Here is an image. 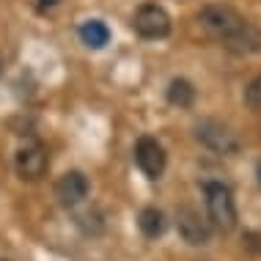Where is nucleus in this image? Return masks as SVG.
Listing matches in <instances>:
<instances>
[{
	"mask_svg": "<svg viewBox=\"0 0 261 261\" xmlns=\"http://www.w3.org/2000/svg\"><path fill=\"white\" fill-rule=\"evenodd\" d=\"M198 22L220 47L234 55L261 53V28L248 22L239 11L223 3H209L198 11Z\"/></svg>",
	"mask_w": 261,
	"mask_h": 261,
	"instance_id": "nucleus-1",
	"label": "nucleus"
},
{
	"mask_svg": "<svg viewBox=\"0 0 261 261\" xmlns=\"http://www.w3.org/2000/svg\"><path fill=\"white\" fill-rule=\"evenodd\" d=\"M203 198H206V212H209V223L215 225L220 234H228V231L237 228V201L234 193H231L228 185L223 181H203Z\"/></svg>",
	"mask_w": 261,
	"mask_h": 261,
	"instance_id": "nucleus-2",
	"label": "nucleus"
},
{
	"mask_svg": "<svg viewBox=\"0 0 261 261\" xmlns=\"http://www.w3.org/2000/svg\"><path fill=\"white\" fill-rule=\"evenodd\" d=\"M193 138L203 149H209L212 154H220V157H237L242 151L237 132L228 124H223L220 118H198L193 124Z\"/></svg>",
	"mask_w": 261,
	"mask_h": 261,
	"instance_id": "nucleus-3",
	"label": "nucleus"
},
{
	"mask_svg": "<svg viewBox=\"0 0 261 261\" xmlns=\"http://www.w3.org/2000/svg\"><path fill=\"white\" fill-rule=\"evenodd\" d=\"M132 28L140 39H149V41H157V39H165L171 33V14L162 9L160 3H143L138 6L135 17H132Z\"/></svg>",
	"mask_w": 261,
	"mask_h": 261,
	"instance_id": "nucleus-4",
	"label": "nucleus"
},
{
	"mask_svg": "<svg viewBox=\"0 0 261 261\" xmlns=\"http://www.w3.org/2000/svg\"><path fill=\"white\" fill-rule=\"evenodd\" d=\"M47 165H50V160L39 140H25L14 154V171L25 181H39L47 173Z\"/></svg>",
	"mask_w": 261,
	"mask_h": 261,
	"instance_id": "nucleus-5",
	"label": "nucleus"
},
{
	"mask_svg": "<svg viewBox=\"0 0 261 261\" xmlns=\"http://www.w3.org/2000/svg\"><path fill=\"white\" fill-rule=\"evenodd\" d=\"M135 162H138V168L143 171L146 179H160L162 173H165V149L160 146V140L157 138H151V135H143V138H138V143H135Z\"/></svg>",
	"mask_w": 261,
	"mask_h": 261,
	"instance_id": "nucleus-6",
	"label": "nucleus"
},
{
	"mask_svg": "<svg viewBox=\"0 0 261 261\" xmlns=\"http://www.w3.org/2000/svg\"><path fill=\"white\" fill-rule=\"evenodd\" d=\"M176 231H179V237L185 239L187 245H193V248L209 245V239H212L209 220H203L201 212H195L193 206H181L176 212Z\"/></svg>",
	"mask_w": 261,
	"mask_h": 261,
	"instance_id": "nucleus-7",
	"label": "nucleus"
},
{
	"mask_svg": "<svg viewBox=\"0 0 261 261\" xmlns=\"http://www.w3.org/2000/svg\"><path fill=\"white\" fill-rule=\"evenodd\" d=\"M88 193H91V185H88V176L83 171H66L58 181H55V198H58L66 209L80 206V203L88 198Z\"/></svg>",
	"mask_w": 261,
	"mask_h": 261,
	"instance_id": "nucleus-8",
	"label": "nucleus"
},
{
	"mask_svg": "<svg viewBox=\"0 0 261 261\" xmlns=\"http://www.w3.org/2000/svg\"><path fill=\"white\" fill-rule=\"evenodd\" d=\"M138 228H140V234H143L146 239H157V237L165 234L168 220H165V215H162L157 206H146L138 215Z\"/></svg>",
	"mask_w": 261,
	"mask_h": 261,
	"instance_id": "nucleus-9",
	"label": "nucleus"
},
{
	"mask_svg": "<svg viewBox=\"0 0 261 261\" xmlns=\"http://www.w3.org/2000/svg\"><path fill=\"white\" fill-rule=\"evenodd\" d=\"M80 39L86 47H91V50H102L110 41V28L105 25L102 19H88V22L80 25Z\"/></svg>",
	"mask_w": 261,
	"mask_h": 261,
	"instance_id": "nucleus-10",
	"label": "nucleus"
},
{
	"mask_svg": "<svg viewBox=\"0 0 261 261\" xmlns=\"http://www.w3.org/2000/svg\"><path fill=\"white\" fill-rule=\"evenodd\" d=\"M165 96H168V102L173 105V108H193V102H195V88H193V83L185 80V77H176V80H171V86H168L165 91Z\"/></svg>",
	"mask_w": 261,
	"mask_h": 261,
	"instance_id": "nucleus-11",
	"label": "nucleus"
},
{
	"mask_svg": "<svg viewBox=\"0 0 261 261\" xmlns=\"http://www.w3.org/2000/svg\"><path fill=\"white\" fill-rule=\"evenodd\" d=\"M245 105H248L250 110L261 113V74L253 77L248 83V88H245Z\"/></svg>",
	"mask_w": 261,
	"mask_h": 261,
	"instance_id": "nucleus-12",
	"label": "nucleus"
},
{
	"mask_svg": "<svg viewBox=\"0 0 261 261\" xmlns=\"http://www.w3.org/2000/svg\"><path fill=\"white\" fill-rule=\"evenodd\" d=\"M77 225H80L86 234H99L105 223H102V215H99V212H83V215L77 217Z\"/></svg>",
	"mask_w": 261,
	"mask_h": 261,
	"instance_id": "nucleus-13",
	"label": "nucleus"
},
{
	"mask_svg": "<svg viewBox=\"0 0 261 261\" xmlns=\"http://www.w3.org/2000/svg\"><path fill=\"white\" fill-rule=\"evenodd\" d=\"M242 245H245V250H250V253H261V234H256V231H248V234L242 237Z\"/></svg>",
	"mask_w": 261,
	"mask_h": 261,
	"instance_id": "nucleus-14",
	"label": "nucleus"
},
{
	"mask_svg": "<svg viewBox=\"0 0 261 261\" xmlns=\"http://www.w3.org/2000/svg\"><path fill=\"white\" fill-rule=\"evenodd\" d=\"M58 0H39V9H53Z\"/></svg>",
	"mask_w": 261,
	"mask_h": 261,
	"instance_id": "nucleus-15",
	"label": "nucleus"
},
{
	"mask_svg": "<svg viewBox=\"0 0 261 261\" xmlns=\"http://www.w3.org/2000/svg\"><path fill=\"white\" fill-rule=\"evenodd\" d=\"M256 173H258V181H261V162H258V171Z\"/></svg>",
	"mask_w": 261,
	"mask_h": 261,
	"instance_id": "nucleus-16",
	"label": "nucleus"
}]
</instances>
